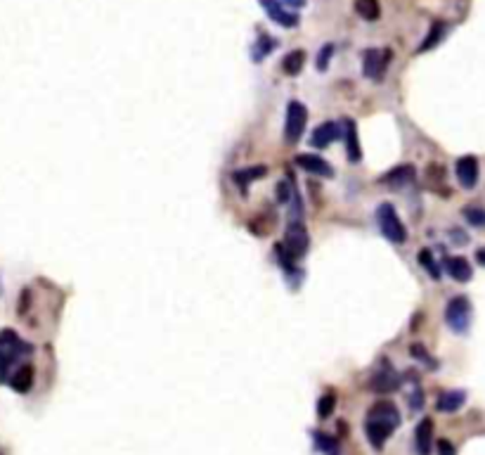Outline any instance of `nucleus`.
I'll list each match as a JSON object with an SVG mask.
<instances>
[{"label": "nucleus", "instance_id": "nucleus-24", "mask_svg": "<svg viewBox=\"0 0 485 455\" xmlns=\"http://www.w3.org/2000/svg\"><path fill=\"white\" fill-rule=\"evenodd\" d=\"M355 13L365 22H377L381 15L379 0H355Z\"/></svg>", "mask_w": 485, "mask_h": 455}, {"label": "nucleus", "instance_id": "nucleus-15", "mask_svg": "<svg viewBox=\"0 0 485 455\" xmlns=\"http://www.w3.org/2000/svg\"><path fill=\"white\" fill-rule=\"evenodd\" d=\"M445 268H448L450 278L457 280V282H469L471 275H473L471 263L466 261L464 256H450L448 261H445Z\"/></svg>", "mask_w": 485, "mask_h": 455}, {"label": "nucleus", "instance_id": "nucleus-1", "mask_svg": "<svg viewBox=\"0 0 485 455\" xmlns=\"http://www.w3.org/2000/svg\"><path fill=\"white\" fill-rule=\"evenodd\" d=\"M26 354H31V347L15 330L0 332V382H8L12 365Z\"/></svg>", "mask_w": 485, "mask_h": 455}, {"label": "nucleus", "instance_id": "nucleus-21", "mask_svg": "<svg viewBox=\"0 0 485 455\" xmlns=\"http://www.w3.org/2000/svg\"><path fill=\"white\" fill-rule=\"evenodd\" d=\"M303 65H305V50H291V53L282 60V72H284L287 76H298Z\"/></svg>", "mask_w": 485, "mask_h": 455}, {"label": "nucleus", "instance_id": "nucleus-10", "mask_svg": "<svg viewBox=\"0 0 485 455\" xmlns=\"http://www.w3.org/2000/svg\"><path fill=\"white\" fill-rule=\"evenodd\" d=\"M339 138H341V126L334 124V121H325V124L317 126L313 131V135H310V147L325 149L332 145L334 140H339Z\"/></svg>", "mask_w": 485, "mask_h": 455}, {"label": "nucleus", "instance_id": "nucleus-32", "mask_svg": "<svg viewBox=\"0 0 485 455\" xmlns=\"http://www.w3.org/2000/svg\"><path fill=\"white\" fill-rule=\"evenodd\" d=\"M438 455H457V451H454V446L445 439L438 441Z\"/></svg>", "mask_w": 485, "mask_h": 455}, {"label": "nucleus", "instance_id": "nucleus-17", "mask_svg": "<svg viewBox=\"0 0 485 455\" xmlns=\"http://www.w3.org/2000/svg\"><path fill=\"white\" fill-rule=\"evenodd\" d=\"M464 401H466V394L464 391H459V389H454V391H443L441 396H438V401H436V408L441 413H457L461 406H464Z\"/></svg>", "mask_w": 485, "mask_h": 455}, {"label": "nucleus", "instance_id": "nucleus-12", "mask_svg": "<svg viewBox=\"0 0 485 455\" xmlns=\"http://www.w3.org/2000/svg\"><path fill=\"white\" fill-rule=\"evenodd\" d=\"M293 161H296V166H301L303 171H308V174H313V176H320V178H332L334 176L329 161L317 157V154H298Z\"/></svg>", "mask_w": 485, "mask_h": 455}, {"label": "nucleus", "instance_id": "nucleus-27", "mask_svg": "<svg viewBox=\"0 0 485 455\" xmlns=\"http://www.w3.org/2000/svg\"><path fill=\"white\" fill-rule=\"evenodd\" d=\"M334 45L332 43H327V45H322V50L317 53L315 57V67H317V72H327L329 69V62H332V55H334Z\"/></svg>", "mask_w": 485, "mask_h": 455}, {"label": "nucleus", "instance_id": "nucleus-18", "mask_svg": "<svg viewBox=\"0 0 485 455\" xmlns=\"http://www.w3.org/2000/svg\"><path fill=\"white\" fill-rule=\"evenodd\" d=\"M10 387H12L17 394H26V391L33 387V367L31 365L17 367L15 375L10 377Z\"/></svg>", "mask_w": 485, "mask_h": 455}, {"label": "nucleus", "instance_id": "nucleus-28", "mask_svg": "<svg viewBox=\"0 0 485 455\" xmlns=\"http://www.w3.org/2000/svg\"><path fill=\"white\" fill-rule=\"evenodd\" d=\"M275 256H277L280 266L284 268L287 273H293V270H296V268H293V266H296V261H293V258L287 254V249L282 247V242H277V245H275Z\"/></svg>", "mask_w": 485, "mask_h": 455}, {"label": "nucleus", "instance_id": "nucleus-13", "mask_svg": "<svg viewBox=\"0 0 485 455\" xmlns=\"http://www.w3.org/2000/svg\"><path fill=\"white\" fill-rule=\"evenodd\" d=\"M341 138H346V152H348V161L350 164H357L360 161V142H357V126L353 119H343L341 121Z\"/></svg>", "mask_w": 485, "mask_h": 455}, {"label": "nucleus", "instance_id": "nucleus-16", "mask_svg": "<svg viewBox=\"0 0 485 455\" xmlns=\"http://www.w3.org/2000/svg\"><path fill=\"white\" fill-rule=\"evenodd\" d=\"M265 174H268V169L265 166H251V169H239V171H235L232 174V181L237 183V188H239V192L241 195H246L249 192V185L256 178H263Z\"/></svg>", "mask_w": 485, "mask_h": 455}, {"label": "nucleus", "instance_id": "nucleus-8", "mask_svg": "<svg viewBox=\"0 0 485 455\" xmlns=\"http://www.w3.org/2000/svg\"><path fill=\"white\" fill-rule=\"evenodd\" d=\"M258 5L265 10V15L275 22V24L284 26V28H293L298 26V15L289 13L282 0H258Z\"/></svg>", "mask_w": 485, "mask_h": 455}, {"label": "nucleus", "instance_id": "nucleus-22", "mask_svg": "<svg viewBox=\"0 0 485 455\" xmlns=\"http://www.w3.org/2000/svg\"><path fill=\"white\" fill-rule=\"evenodd\" d=\"M445 31H448L445 22H433V26L429 28V33H426L424 43L419 45V53H426V50H433V48H436V45L443 40V36H445Z\"/></svg>", "mask_w": 485, "mask_h": 455}, {"label": "nucleus", "instance_id": "nucleus-2", "mask_svg": "<svg viewBox=\"0 0 485 455\" xmlns=\"http://www.w3.org/2000/svg\"><path fill=\"white\" fill-rule=\"evenodd\" d=\"M377 223L381 228V235H384L389 242H393V245H402V242L407 240V230H405V226H402L400 216L395 214V209L391 204H379Z\"/></svg>", "mask_w": 485, "mask_h": 455}, {"label": "nucleus", "instance_id": "nucleus-14", "mask_svg": "<svg viewBox=\"0 0 485 455\" xmlns=\"http://www.w3.org/2000/svg\"><path fill=\"white\" fill-rule=\"evenodd\" d=\"M431 446H433V420L424 417L414 429V448H417L419 455H431Z\"/></svg>", "mask_w": 485, "mask_h": 455}, {"label": "nucleus", "instance_id": "nucleus-20", "mask_svg": "<svg viewBox=\"0 0 485 455\" xmlns=\"http://www.w3.org/2000/svg\"><path fill=\"white\" fill-rule=\"evenodd\" d=\"M275 48H277V40L270 36V33H261L256 43H253V48H251V60L253 62H263Z\"/></svg>", "mask_w": 485, "mask_h": 455}, {"label": "nucleus", "instance_id": "nucleus-6", "mask_svg": "<svg viewBox=\"0 0 485 455\" xmlns=\"http://www.w3.org/2000/svg\"><path fill=\"white\" fill-rule=\"evenodd\" d=\"M391 57H393V53H391L389 48H384V50L369 48V50H365V55H362V72H365V76L372 78V81L384 78L386 69H389V65H391Z\"/></svg>", "mask_w": 485, "mask_h": 455}, {"label": "nucleus", "instance_id": "nucleus-7", "mask_svg": "<svg viewBox=\"0 0 485 455\" xmlns=\"http://www.w3.org/2000/svg\"><path fill=\"white\" fill-rule=\"evenodd\" d=\"M367 422H379L386 424L389 429H395L400 424V411L395 408V403L391 401H377L367 411Z\"/></svg>", "mask_w": 485, "mask_h": 455}, {"label": "nucleus", "instance_id": "nucleus-19", "mask_svg": "<svg viewBox=\"0 0 485 455\" xmlns=\"http://www.w3.org/2000/svg\"><path fill=\"white\" fill-rule=\"evenodd\" d=\"M412 181H414V166H398V169H391L389 174L381 178V183H389L393 188L407 185Z\"/></svg>", "mask_w": 485, "mask_h": 455}, {"label": "nucleus", "instance_id": "nucleus-5", "mask_svg": "<svg viewBox=\"0 0 485 455\" xmlns=\"http://www.w3.org/2000/svg\"><path fill=\"white\" fill-rule=\"evenodd\" d=\"M282 247L287 249V254L293 258V261H298V258H303L305 254H308V247H310V238H308V230H305V226L301 221H291L284 233V242H282Z\"/></svg>", "mask_w": 485, "mask_h": 455}, {"label": "nucleus", "instance_id": "nucleus-26", "mask_svg": "<svg viewBox=\"0 0 485 455\" xmlns=\"http://www.w3.org/2000/svg\"><path fill=\"white\" fill-rule=\"evenodd\" d=\"M334 408H337V394H334V391H327V394L317 401V415H320L322 420L332 417Z\"/></svg>", "mask_w": 485, "mask_h": 455}, {"label": "nucleus", "instance_id": "nucleus-11", "mask_svg": "<svg viewBox=\"0 0 485 455\" xmlns=\"http://www.w3.org/2000/svg\"><path fill=\"white\" fill-rule=\"evenodd\" d=\"M454 174H457V181L461 188L471 190L478 183V159L476 157H461L457 159V166H454Z\"/></svg>", "mask_w": 485, "mask_h": 455}, {"label": "nucleus", "instance_id": "nucleus-25", "mask_svg": "<svg viewBox=\"0 0 485 455\" xmlns=\"http://www.w3.org/2000/svg\"><path fill=\"white\" fill-rule=\"evenodd\" d=\"M419 263L433 280H441V268H438V263H436V258H433L431 249H421L419 251Z\"/></svg>", "mask_w": 485, "mask_h": 455}, {"label": "nucleus", "instance_id": "nucleus-23", "mask_svg": "<svg viewBox=\"0 0 485 455\" xmlns=\"http://www.w3.org/2000/svg\"><path fill=\"white\" fill-rule=\"evenodd\" d=\"M313 439H315V446L320 448L325 455H339V453H341V446H339L337 436H329V434H325V431H315Z\"/></svg>", "mask_w": 485, "mask_h": 455}, {"label": "nucleus", "instance_id": "nucleus-30", "mask_svg": "<svg viewBox=\"0 0 485 455\" xmlns=\"http://www.w3.org/2000/svg\"><path fill=\"white\" fill-rule=\"evenodd\" d=\"M291 185H289V181H280L277 183V201L280 204H284V201H289V197L293 195V190H289Z\"/></svg>", "mask_w": 485, "mask_h": 455}, {"label": "nucleus", "instance_id": "nucleus-3", "mask_svg": "<svg viewBox=\"0 0 485 455\" xmlns=\"http://www.w3.org/2000/svg\"><path fill=\"white\" fill-rule=\"evenodd\" d=\"M305 124H308V107L298 100H291L287 107V121H284V140L289 145H296L301 140Z\"/></svg>", "mask_w": 485, "mask_h": 455}, {"label": "nucleus", "instance_id": "nucleus-29", "mask_svg": "<svg viewBox=\"0 0 485 455\" xmlns=\"http://www.w3.org/2000/svg\"><path fill=\"white\" fill-rule=\"evenodd\" d=\"M464 216L471 226H485V211L483 209H476V206H466L464 209Z\"/></svg>", "mask_w": 485, "mask_h": 455}, {"label": "nucleus", "instance_id": "nucleus-33", "mask_svg": "<svg viewBox=\"0 0 485 455\" xmlns=\"http://www.w3.org/2000/svg\"><path fill=\"white\" fill-rule=\"evenodd\" d=\"M282 3H287V5H291V8H303L308 0H282Z\"/></svg>", "mask_w": 485, "mask_h": 455}, {"label": "nucleus", "instance_id": "nucleus-31", "mask_svg": "<svg viewBox=\"0 0 485 455\" xmlns=\"http://www.w3.org/2000/svg\"><path fill=\"white\" fill-rule=\"evenodd\" d=\"M409 351H412V356H417V358H419L421 363H426V365H429V367H436V363H433V358H431L429 354H426L421 344H414V347L409 349Z\"/></svg>", "mask_w": 485, "mask_h": 455}, {"label": "nucleus", "instance_id": "nucleus-4", "mask_svg": "<svg viewBox=\"0 0 485 455\" xmlns=\"http://www.w3.org/2000/svg\"><path fill=\"white\" fill-rule=\"evenodd\" d=\"M445 322L452 332L464 335L471 322V304L466 297H452L445 306Z\"/></svg>", "mask_w": 485, "mask_h": 455}, {"label": "nucleus", "instance_id": "nucleus-9", "mask_svg": "<svg viewBox=\"0 0 485 455\" xmlns=\"http://www.w3.org/2000/svg\"><path fill=\"white\" fill-rule=\"evenodd\" d=\"M402 384L400 375L393 370V367L384 365L379 372H374L372 382H369V389L372 391H379V394H391V391H395L398 387Z\"/></svg>", "mask_w": 485, "mask_h": 455}]
</instances>
